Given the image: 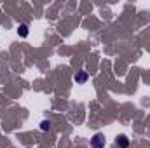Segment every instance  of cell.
I'll return each mask as SVG.
<instances>
[{"label": "cell", "mask_w": 150, "mask_h": 148, "mask_svg": "<svg viewBox=\"0 0 150 148\" xmlns=\"http://www.w3.org/2000/svg\"><path fill=\"white\" fill-rule=\"evenodd\" d=\"M18 33H19V37H26L28 35V26L26 25H21L19 30H18Z\"/></svg>", "instance_id": "obj_4"}, {"label": "cell", "mask_w": 150, "mask_h": 148, "mask_svg": "<svg viewBox=\"0 0 150 148\" xmlns=\"http://www.w3.org/2000/svg\"><path fill=\"white\" fill-rule=\"evenodd\" d=\"M40 129H42V131H49V129H51V122H49V120H44V122L40 124Z\"/></svg>", "instance_id": "obj_5"}, {"label": "cell", "mask_w": 150, "mask_h": 148, "mask_svg": "<svg viewBox=\"0 0 150 148\" xmlns=\"http://www.w3.org/2000/svg\"><path fill=\"white\" fill-rule=\"evenodd\" d=\"M117 145H119L120 148H127L129 147V140H127V136H126V134L117 136Z\"/></svg>", "instance_id": "obj_2"}, {"label": "cell", "mask_w": 150, "mask_h": 148, "mask_svg": "<svg viewBox=\"0 0 150 148\" xmlns=\"http://www.w3.org/2000/svg\"><path fill=\"white\" fill-rule=\"evenodd\" d=\"M75 80H77L79 84H84V82L87 80V73H86V72H80V73H77V75H75Z\"/></svg>", "instance_id": "obj_3"}, {"label": "cell", "mask_w": 150, "mask_h": 148, "mask_svg": "<svg viewBox=\"0 0 150 148\" xmlns=\"http://www.w3.org/2000/svg\"><path fill=\"white\" fill-rule=\"evenodd\" d=\"M105 143L107 141H105V136L101 132H98L91 138V148H105Z\"/></svg>", "instance_id": "obj_1"}]
</instances>
